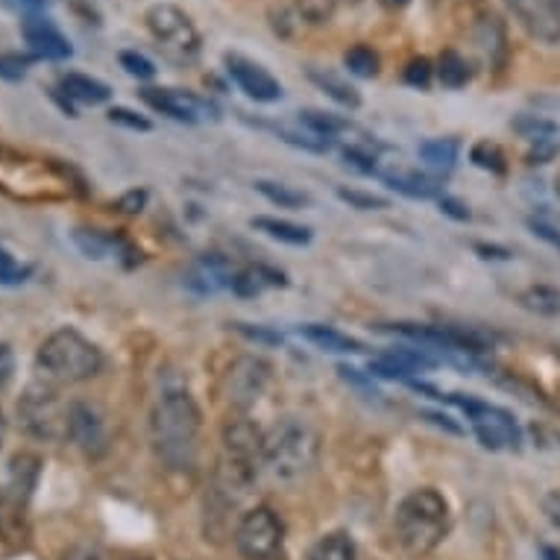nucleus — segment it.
Wrapping results in <instances>:
<instances>
[{
	"label": "nucleus",
	"instance_id": "f257e3e1",
	"mask_svg": "<svg viewBox=\"0 0 560 560\" xmlns=\"http://www.w3.org/2000/svg\"><path fill=\"white\" fill-rule=\"evenodd\" d=\"M202 417L188 390H167L150 413V443L171 469H191L197 460Z\"/></svg>",
	"mask_w": 560,
	"mask_h": 560
},
{
	"label": "nucleus",
	"instance_id": "f03ea898",
	"mask_svg": "<svg viewBox=\"0 0 560 560\" xmlns=\"http://www.w3.org/2000/svg\"><path fill=\"white\" fill-rule=\"evenodd\" d=\"M394 528L405 555L425 558L450 534V502L434 487L411 490L396 508Z\"/></svg>",
	"mask_w": 560,
	"mask_h": 560
},
{
	"label": "nucleus",
	"instance_id": "7ed1b4c3",
	"mask_svg": "<svg viewBox=\"0 0 560 560\" xmlns=\"http://www.w3.org/2000/svg\"><path fill=\"white\" fill-rule=\"evenodd\" d=\"M36 368L47 385H80L103 370V352L77 329H56L42 340Z\"/></svg>",
	"mask_w": 560,
	"mask_h": 560
},
{
	"label": "nucleus",
	"instance_id": "20e7f679",
	"mask_svg": "<svg viewBox=\"0 0 560 560\" xmlns=\"http://www.w3.org/2000/svg\"><path fill=\"white\" fill-rule=\"evenodd\" d=\"M320 455V438L312 425L296 420V417H285L279 423L265 432V464L279 481H296L303 478L308 469L317 464Z\"/></svg>",
	"mask_w": 560,
	"mask_h": 560
},
{
	"label": "nucleus",
	"instance_id": "39448f33",
	"mask_svg": "<svg viewBox=\"0 0 560 560\" xmlns=\"http://www.w3.org/2000/svg\"><path fill=\"white\" fill-rule=\"evenodd\" d=\"M150 36L156 38L159 50L176 65H191L202 50L200 30L194 27L188 12H183L174 3H153L144 12Z\"/></svg>",
	"mask_w": 560,
	"mask_h": 560
},
{
	"label": "nucleus",
	"instance_id": "423d86ee",
	"mask_svg": "<svg viewBox=\"0 0 560 560\" xmlns=\"http://www.w3.org/2000/svg\"><path fill=\"white\" fill-rule=\"evenodd\" d=\"M19 425L30 438L47 443L68 441V420H71V405H65L50 385H33L15 405Z\"/></svg>",
	"mask_w": 560,
	"mask_h": 560
},
{
	"label": "nucleus",
	"instance_id": "0eeeda50",
	"mask_svg": "<svg viewBox=\"0 0 560 560\" xmlns=\"http://www.w3.org/2000/svg\"><path fill=\"white\" fill-rule=\"evenodd\" d=\"M446 402L458 405L460 411L467 413L469 423H472V432L481 441V446L487 450H511V446H520V429H516L514 417L497 405L490 402H478L472 396H460V394H450L443 396Z\"/></svg>",
	"mask_w": 560,
	"mask_h": 560
},
{
	"label": "nucleus",
	"instance_id": "6e6552de",
	"mask_svg": "<svg viewBox=\"0 0 560 560\" xmlns=\"http://www.w3.org/2000/svg\"><path fill=\"white\" fill-rule=\"evenodd\" d=\"M282 520L267 505H258L241 516L235 528V549L244 560H273L282 549Z\"/></svg>",
	"mask_w": 560,
	"mask_h": 560
},
{
	"label": "nucleus",
	"instance_id": "1a4fd4ad",
	"mask_svg": "<svg viewBox=\"0 0 560 560\" xmlns=\"http://www.w3.org/2000/svg\"><path fill=\"white\" fill-rule=\"evenodd\" d=\"M270 385V364L258 355H241L232 361L223 378V396L238 413L249 411Z\"/></svg>",
	"mask_w": 560,
	"mask_h": 560
},
{
	"label": "nucleus",
	"instance_id": "9d476101",
	"mask_svg": "<svg viewBox=\"0 0 560 560\" xmlns=\"http://www.w3.org/2000/svg\"><path fill=\"white\" fill-rule=\"evenodd\" d=\"M516 24L540 45L560 42V7L555 0H505Z\"/></svg>",
	"mask_w": 560,
	"mask_h": 560
},
{
	"label": "nucleus",
	"instance_id": "9b49d317",
	"mask_svg": "<svg viewBox=\"0 0 560 560\" xmlns=\"http://www.w3.org/2000/svg\"><path fill=\"white\" fill-rule=\"evenodd\" d=\"M68 441H74L89 458H103L109 452V432L103 413L89 402H71Z\"/></svg>",
	"mask_w": 560,
	"mask_h": 560
},
{
	"label": "nucleus",
	"instance_id": "f8f14e48",
	"mask_svg": "<svg viewBox=\"0 0 560 560\" xmlns=\"http://www.w3.org/2000/svg\"><path fill=\"white\" fill-rule=\"evenodd\" d=\"M226 71L235 80L241 92L253 97L256 103H276L282 101V83L276 80L267 68H261L258 62L247 59L241 54H226Z\"/></svg>",
	"mask_w": 560,
	"mask_h": 560
},
{
	"label": "nucleus",
	"instance_id": "ddd939ff",
	"mask_svg": "<svg viewBox=\"0 0 560 560\" xmlns=\"http://www.w3.org/2000/svg\"><path fill=\"white\" fill-rule=\"evenodd\" d=\"M21 36L27 42L36 59H50V62H65L74 56V47L68 42L62 30L45 15H27L21 21Z\"/></svg>",
	"mask_w": 560,
	"mask_h": 560
},
{
	"label": "nucleus",
	"instance_id": "4468645a",
	"mask_svg": "<svg viewBox=\"0 0 560 560\" xmlns=\"http://www.w3.org/2000/svg\"><path fill=\"white\" fill-rule=\"evenodd\" d=\"M141 101L148 103L150 109L162 112L167 118L183 120V124H197L202 112H212V106L191 92H179V89H144Z\"/></svg>",
	"mask_w": 560,
	"mask_h": 560
},
{
	"label": "nucleus",
	"instance_id": "2eb2a0df",
	"mask_svg": "<svg viewBox=\"0 0 560 560\" xmlns=\"http://www.w3.org/2000/svg\"><path fill=\"white\" fill-rule=\"evenodd\" d=\"M223 450L230 458L247 460V464H261L265 455V432L247 417H235L223 425Z\"/></svg>",
	"mask_w": 560,
	"mask_h": 560
},
{
	"label": "nucleus",
	"instance_id": "dca6fc26",
	"mask_svg": "<svg viewBox=\"0 0 560 560\" xmlns=\"http://www.w3.org/2000/svg\"><path fill=\"white\" fill-rule=\"evenodd\" d=\"M387 188L413 197V200H429V197H441L443 183L438 176L423 174V171H411V167H396V171H382Z\"/></svg>",
	"mask_w": 560,
	"mask_h": 560
},
{
	"label": "nucleus",
	"instance_id": "f3484780",
	"mask_svg": "<svg viewBox=\"0 0 560 560\" xmlns=\"http://www.w3.org/2000/svg\"><path fill=\"white\" fill-rule=\"evenodd\" d=\"M27 505L21 497L0 490V540L10 546H24L27 542Z\"/></svg>",
	"mask_w": 560,
	"mask_h": 560
},
{
	"label": "nucleus",
	"instance_id": "a211bd4d",
	"mask_svg": "<svg viewBox=\"0 0 560 560\" xmlns=\"http://www.w3.org/2000/svg\"><path fill=\"white\" fill-rule=\"evenodd\" d=\"M38 478H42V458L33 455V452H19L15 458L10 460V478H7V487L15 497H21L24 502H30L33 490H36Z\"/></svg>",
	"mask_w": 560,
	"mask_h": 560
},
{
	"label": "nucleus",
	"instance_id": "6ab92c4d",
	"mask_svg": "<svg viewBox=\"0 0 560 560\" xmlns=\"http://www.w3.org/2000/svg\"><path fill=\"white\" fill-rule=\"evenodd\" d=\"M59 92L68 97V101L89 103V106H101L112 97V89L101 80H94L89 74H65L59 80Z\"/></svg>",
	"mask_w": 560,
	"mask_h": 560
},
{
	"label": "nucleus",
	"instance_id": "aec40b11",
	"mask_svg": "<svg viewBox=\"0 0 560 560\" xmlns=\"http://www.w3.org/2000/svg\"><path fill=\"white\" fill-rule=\"evenodd\" d=\"M270 285H285V276L279 270H270V267L249 265L241 267L235 279H232V291L238 296H258L265 288Z\"/></svg>",
	"mask_w": 560,
	"mask_h": 560
},
{
	"label": "nucleus",
	"instance_id": "412c9836",
	"mask_svg": "<svg viewBox=\"0 0 560 560\" xmlns=\"http://www.w3.org/2000/svg\"><path fill=\"white\" fill-rule=\"evenodd\" d=\"M308 80H312L323 94H329L331 101L340 103V106H347V109H359L361 106V94L352 89V85L338 77L335 71H323V68H312L308 71Z\"/></svg>",
	"mask_w": 560,
	"mask_h": 560
},
{
	"label": "nucleus",
	"instance_id": "4be33fe9",
	"mask_svg": "<svg viewBox=\"0 0 560 560\" xmlns=\"http://www.w3.org/2000/svg\"><path fill=\"white\" fill-rule=\"evenodd\" d=\"M434 77L441 80L443 89H464L472 80V65L458 50H443L434 65Z\"/></svg>",
	"mask_w": 560,
	"mask_h": 560
},
{
	"label": "nucleus",
	"instance_id": "5701e85b",
	"mask_svg": "<svg viewBox=\"0 0 560 560\" xmlns=\"http://www.w3.org/2000/svg\"><path fill=\"white\" fill-rule=\"evenodd\" d=\"M303 338L312 340L314 347L323 349V352H364L368 349L361 340L349 338V335L331 329V326H317V323L303 326Z\"/></svg>",
	"mask_w": 560,
	"mask_h": 560
},
{
	"label": "nucleus",
	"instance_id": "b1692460",
	"mask_svg": "<svg viewBox=\"0 0 560 560\" xmlns=\"http://www.w3.org/2000/svg\"><path fill=\"white\" fill-rule=\"evenodd\" d=\"M253 226L258 232H265L270 238L282 241V244H291V247H305L312 241V230L308 226H300V223L279 221V218H253Z\"/></svg>",
	"mask_w": 560,
	"mask_h": 560
},
{
	"label": "nucleus",
	"instance_id": "393cba45",
	"mask_svg": "<svg viewBox=\"0 0 560 560\" xmlns=\"http://www.w3.org/2000/svg\"><path fill=\"white\" fill-rule=\"evenodd\" d=\"M308 560H359V549L347 532H331L314 542Z\"/></svg>",
	"mask_w": 560,
	"mask_h": 560
},
{
	"label": "nucleus",
	"instance_id": "a878e982",
	"mask_svg": "<svg viewBox=\"0 0 560 560\" xmlns=\"http://www.w3.org/2000/svg\"><path fill=\"white\" fill-rule=\"evenodd\" d=\"M417 153H420V159H423L425 165L450 171V167H455V162H458L460 144L455 141V138H429V141L420 144Z\"/></svg>",
	"mask_w": 560,
	"mask_h": 560
},
{
	"label": "nucleus",
	"instance_id": "bb28decb",
	"mask_svg": "<svg viewBox=\"0 0 560 560\" xmlns=\"http://www.w3.org/2000/svg\"><path fill=\"white\" fill-rule=\"evenodd\" d=\"M520 303L534 314H542V317H558L560 314V291L551 285H532L528 291H523Z\"/></svg>",
	"mask_w": 560,
	"mask_h": 560
},
{
	"label": "nucleus",
	"instance_id": "cd10ccee",
	"mask_svg": "<svg viewBox=\"0 0 560 560\" xmlns=\"http://www.w3.org/2000/svg\"><path fill=\"white\" fill-rule=\"evenodd\" d=\"M300 124H303V129H308L312 136L317 138H335L340 136L343 129H349V124L343 118H338V115H329V112H320V109H305L300 112Z\"/></svg>",
	"mask_w": 560,
	"mask_h": 560
},
{
	"label": "nucleus",
	"instance_id": "c85d7f7f",
	"mask_svg": "<svg viewBox=\"0 0 560 560\" xmlns=\"http://www.w3.org/2000/svg\"><path fill=\"white\" fill-rule=\"evenodd\" d=\"M258 194H265L267 200L276 202L279 209H303L312 202V197L305 191H296L291 185H282V183H270V179H258L256 183Z\"/></svg>",
	"mask_w": 560,
	"mask_h": 560
},
{
	"label": "nucleus",
	"instance_id": "c756f323",
	"mask_svg": "<svg viewBox=\"0 0 560 560\" xmlns=\"http://www.w3.org/2000/svg\"><path fill=\"white\" fill-rule=\"evenodd\" d=\"M343 65L349 68V74L361 77V80H373V77L378 74V68H382V62H378V54L368 45L349 47L347 54H343Z\"/></svg>",
	"mask_w": 560,
	"mask_h": 560
},
{
	"label": "nucleus",
	"instance_id": "7c9ffc66",
	"mask_svg": "<svg viewBox=\"0 0 560 560\" xmlns=\"http://www.w3.org/2000/svg\"><path fill=\"white\" fill-rule=\"evenodd\" d=\"M296 19L312 24V27H323L335 19L338 12V0H294Z\"/></svg>",
	"mask_w": 560,
	"mask_h": 560
},
{
	"label": "nucleus",
	"instance_id": "2f4dec72",
	"mask_svg": "<svg viewBox=\"0 0 560 560\" xmlns=\"http://www.w3.org/2000/svg\"><path fill=\"white\" fill-rule=\"evenodd\" d=\"M432 80H434L432 59H425V56H413L411 62L405 65V71H402L405 85H411V89H420V92H425V89L432 85Z\"/></svg>",
	"mask_w": 560,
	"mask_h": 560
},
{
	"label": "nucleus",
	"instance_id": "473e14b6",
	"mask_svg": "<svg viewBox=\"0 0 560 560\" xmlns=\"http://www.w3.org/2000/svg\"><path fill=\"white\" fill-rule=\"evenodd\" d=\"M469 159H472V165L485 167L490 174H505V156H502V150L497 144H490V141H481L476 148L469 150Z\"/></svg>",
	"mask_w": 560,
	"mask_h": 560
},
{
	"label": "nucleus",
	"instance_id": "72a5a7b5",
	"mask_svg": "<svg viewBox=\"0 0 560 560\" xmlns=\"http://www.w3.org/2000/svg\"><path fill=\"white\" fill-rule=\"evenodd\" d=\"M74 244L83 249L85 258H106L112 253V238H106V235H101V232L77 230Z\"/></svg>",
	"mask_w": 560,
	"mask_h": 560
},
{
	"label": "nucleus",
	"instance_id": "f704fd0d",
	"mask_svg": "<svg viewBox=\"0 0 560 560\" xmlns=\"http://www.w3.org/2000/svg\"><path fill=\"white\" fill-rule=\"evenodd\" d=\"M514 129L516 132H523L525 138H532V141H549L558 127L546 118H537V115H523V118L514 120Z\"/></svg>",
	"mask_w": 560,
	"mask_h": 560
},
{
	"label": "nucleus",
	"instance_id": "c9c22d12",
	"mask_svg": "<svg viewBox=\"0 0 560 560\" xmlns=\"http://www.w3.org/2000/svg\"><path fill=\"white\" fill-rule=\"evenodd\" d=\"M370 376H378V378H411L413 370L405 368L402 361L396 359L394 352H385V355H378V359L370 361Z\"/></svg>",
	"mask_w": 560,
	"mask_h": 560
},
{
	"label": "nucleus",
	"instance_id": "e433bc0d",
	"mask_svg": "<svg viewBox=\"0 0 560 560\" xmlns=\"http://www.w3.org/2000/svg\"><path fill=\"white\" fill-rule=\"evenodd\" d=\"M118 62L120 68H124L129 77H136V80H153V77H156V65L150 62L144 54H138V50H124V54L118 56Z\"/></svg>",
	"mask_w": 560,
	"mask_h": 560
},
{
	"label": "nucleus",
	"instance_id": "4c0bfd02",
	"mask_svg": "<svg viewBox=\"0 0 560 560\" xmlns=\"http://www.w3.org/2000/svg\"><path fill=\"white\" fill-rule=\"evenodd\" d=\"M338 197L343 202H349L352 209H361V212H378V209H387L390 202L378 194H364L355 191V188H338Z\"/></svg>",
	"mask_w": 560,
	"mask_h": 560
},
{
	"label": "nucleus",
	"instance_id": "58836bf2",
	"mask_svg": "<svg viewBox=\"0 0 560 560\" xmlns=\"http://www.w3.org/2000/svg\"><path fill=\"white\" fill-rule=\"evenodd\" d=\"M109 120L124 129H132V132H150V129H153V124H150L144 115H138V112H132V109H124V106H115V109H109Z\"/></svg>",
	"mask_w": 560,
	"mask_h": 560
},
{
	"label": "nucleus",
	"instance_id": "ea45409f",
	"mask_svg": "<svg viewBox=\"0 0 560 560\" xmlns=\"http://www.w3.org/2000/svg\"><path fill=\"white\" fill-rule=\"evenodd\" d=\"M27 65L30 59L15 54H0V80H7V83H19L27 74Z\"/></svg>",
	"mask_w": 560,
	"mask_h": 560
},
{
	"label": "nucleus",
	"instance_id": "a19ab883",
	"mask_svg": "<svg viewBox=\"0 0 560 560\" xmlns=\"http://www.w3.org/2000/svg\"><path fill=\"white\" fill-rule=\"evenodd\" d=\"M343 162L355 167V171H361V174H378V171H376V156H370L368 150L343 148Z\"/></svg>",
	"mask_w": 560,
	"mask_h": 560
},
{
	"label": "nucleus",
	"instance_id": "79ce46f5",
	"mask_svg": "<svg viewBox=\"0 0 560 560\" xmlns=\"http://www.w3.org/2000/svg\"><path fill=\"white\" fill-rule=\"evenodd\" d=\"M144 206H148V191L144 188H132V191H127L118 200V212L138 214Z\"/></svg>",
	"mask_w": 560,
	"mask_h": 560
},
{
	"label": "nucleus",
	"instance_id": "37998d69",
	"mask_svg": "<svg viewBox=\"0 0 560 560\" xmlns=\"http://www.w3.org/2000/svg\"><path fill=\"white\" fill-rule=\"evenodd\" d=\"M235 329H238L244 338L256 340V343H267V347L282 343V335H276V331H270V329H253L249 323H235Z\"/></svg>",
	"mask_w": 560,
	"mask_h": 560
},
{
	"label": "nucleus",
	"instance_id": "c03bdc74",
	"mask_svg": "<svg viewBox=\"0 0 560 560\" xmlns=\"http://www.w3.org/2000/svg\"><path fill=\"white\" fill-rule=\"evenodd\" d=\"M12 376H15V352L10 343L0 340V390L10 385Z\"/></svg>",
	"mask_w": 560,
	"mask_h": 560
},
{
	"label": "nucleus",
	"instance_id": "a18cd8bd",
	"mask_svg": "<svg viewBox=\"0 0 560 560\" xmlns=\"http://www.w3.org/2000/svg\"><path fill=\"white\" fill-rule=\"evenodd\" d=\"M528 230H532L534 235H537V238H540V241H546L549 247H555L560 253V230H555L551 223H546V221H528Z\"/></svg>",
	"mask_w": 560,
	"mask_h": 560
},
{
	"label": "nucleus",
	"instance_id": "49530a36",
	"mask_svg": "<svg viewBox=\"0 0 560 560\" xmlns=\"http://www.w3.org/2000/svg\"><path fill=\"white\" fill-rule=\"evenodd\" d=\"M62 560H106V558H103V551L97 549V546H92V542H77V546H71V549L65 551Z\"/></svg>",
	"mask_w": 560,
	"mask_h": 560
},
{
	"label": "nucleus",
	"instance_id": "de8ad7c7",
	"mask_svg": "<svg viewBox=\"0 0 560 560\" xmlns=\"http://www.w3.org/2000/svg\"><path fill=\"white\" fill-rule=\"evenodd\" d=\"M438 202H441V212L450 214L452 221H469V209L460 200H455V197H446V194H441V197H438Z\"/></svg>",
	"mask_w": 560,
	"mask_h": 560
},
{
	"label": "nucleus",
	"instance_id": "09e8293b",
	"mask_svg": "<svg viewBox=\"0 0 560 560\" xmlns=\"http://www.w3.org/2000/svg\"><path fill=\"white\" fill-rule=\"evenodd\" d=\"M3 3H7L10 10L24 12V15H38V12L45 10L50 0H3Z\"/></svg>",
	"mask_w": 560,
	"mask_h": 560
},
{
	"label": "nucleus",
	"instance_id": "8fccbe9b",
	"mask_svg": "<svg viewBox=\"0 0 560 560\" xmlns=\"http://www.w3.org/2000/svg\"><path fill=\"white\" fill-rule=\"evenodd\" d=\"M420 417H423V420H429V423H434V425H441V429H446V432H452V434H460V425L450 423V417H443V413H434V411H423V413H420Z\"/></svg>",
	"mask_w": 560,
	"mask_h": 560
},
{
	"label": "nucleus",
	"instance_id": "3c124183",
	"mask_svg": "<svg viewBox=\"0 0 560 560\" xmlns=\"http://www.w3.org/2000/svg\"><path fill=\"white\" fill-rule=\"evenodd\" d=\"M476 253H481L485 258H497V261H508L511 258V249L490 247V244H476Z\"/></svg>",
	"mask_w": 560,
	"mask_h": 560
},
{
	"label": "nucleus",
	"instance_id": "603ef678",
	"mask_svg": "<svg viewBox=\"0 0 560 560\" xmlns=\"http://www.w3.org/2000/svg\"><path fill=\"white\" fill-rule=\"evenodd\" d=\"M546 511H549L551 523L560 525V497H549V499H546Z\"/></svg>",
	"mask_w": 560,
	"mask_h": 560
},
{
	"label": "nucleus",
	"instance_id": "864d4df0",
	"mask_svg": "<svg viewBox=\"0 0 560 560\" xmlns=\"http://www.w3.org/2000/svg\"><path fill=\"white\" fill-rule=\"evenodd\" d=\"M387 10H402V7H408V0H382Z\"/></svg>",
	"mask_w": 560,
	"mask_h": 560
},
{
	"label": "nucleus",
	"instance_id": "5fc2aeb1",
	"mask_svg": "<svg viewBox=\"0 0 560 560\" xmlns=\"http://www.w3.org/2000/svg\"><path fill=\"white\" fill-rule=\"evenodd\" d=\"M542 558H546V560H560V551L549 549V546H542Z\"/></svg>",
	"mask_w": 560,
	"mask_h": 560
},
{
	"label": "nucleus",
	"instance_id": "6e6d98bb",
	"mask_svg": "<svg viewBox=\"0 0 560 560\" xmlns=\"http://www.w3.org/2000/svg\"><path fill=\"white\" fill-rule=\"evenodd\" d=\"M3 441H7V417L0 411V446H3Z\"/></svg>",
	"mask_w": 560,
	"mask_h": 560
},
{
	"label": "nucleus",
	"instance_id": "4d7b16f0",
	"mask_svg": "<svg viewBox=\"0 0 560 560\" xmlns=\"http://www.w3.org/2000/svg\"><path fill=\"white\" fill-rule=\"evenodd\" d=\"M555 191H558V197H560V174H558V179H555Z\"/></svg>",
	"mask_w": 560,
	"mask_h": 560
},
{
	"label": "nucleus",
	"instance_id": "13d9d810",
	"mask_svg": "<svg viewBox=\"0 0 560 560\" xmlns=\"http://www.w3.org/2000/svg\"><path fill=\"white\" fill-rule=\"evenodd\" d=\"M127 560H148V558H127Z\"/></svg>",
	"mask_w": 560,
	"mask_h": 560
},
{
	"label": "nucleus",
	"instance_id": "bf43d9fd",
	"mask_svg": "<svg viewBox=\"0 0 560 560\" xmlns=\"http://www.w3.org/2000/svg\"><path fill=\"white\" fill-rule=\"evenodd\" d=\"M555 3H558V7H560V0H555Z\"/></svg>",
	"mask_w": 560,
	"mask_h": 560
},
{
	"label": "nucleus",
	"instance_id": "052dcab7",
	"mask_svg": "<svg viewBox=\"0 0 560 560\" xmlns=\"http://www.w3.org/2000/svg\"><path fill=\"white\" fill-rule=\"evenodd\" d=\"M352 3H359V0H352Z\"/></svg>",
	"mask_w": 560,
	"mask_h": 560
}]
</instances>
